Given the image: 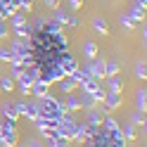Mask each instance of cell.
<instances>
[{
    "mask_svg": "<svg viewBox=\"0 0 147 147\" xmlns=\"http://www.w3.org/2000/svg\"><path fill=\"white\" fill-rule=\"evenodd\" d=\"M119 71H121V67H119L116 62H105V78H109V76H119Z\"/></svg>",
    "mask_w": 147,
    "mask_h": 147,
    "instance_id": "cell-21",
    "label": "cell"
},
{
    "mask_svg": "<svg viewBox=\"0 0 147 147\" xmlns=\"http://www.w3.org/2000/svg\"><path fill=\"white\" fill-rule=\"evenodd\" d=\"M7 5H12L14 10H22V12H31L33 10L31 0H7Z\"/></svg>",
    "mask_w": 147,
    "mask_h": 147,
    "instance_id": "cell-13",
    "label": "cell"
},
{
    "mask_svg": "<svg viewBox=\"0 0 147 147\" xmlns=\"http://www.w3.org/2000/svg\"><path fill=\"white\" fill-rule=\"evenodd\" d=\"M131 123H133V126H142V128H145V114H142V112H135V114L131 116Z\"/></svg>",
    "mask_w": 147,
    "mask_h": 147,
    "instance_id": "cell-29",
    "label": "cell"
},
{
    "mask_svg": "<svg viewBox=\"0 0 147 147\" xmlns=\"http://www.w3.org/2000/svg\"><path fill=\"white\" fill-rule=\"evenodd\" d=\"M0 3H3V5H7V0H0Z\"/></svg>",
    "mask_w": 147,
    "mask_h": 147,
    "instance_id": "cell-39",
    "label": "cell"
},
{
    "mask_svg": "<svg viewBox=\"0 0 147 147\" xmlns=\"http://www.w3.org/2000/svg\"><path fill=\"white\" fill-rule=\"evenodd\" d=\"M17 83H19V90H22L24 95H31V83H33L31 76H26V74H24V76L17 78Z\"/></svg>",
    "mask_w": 147,
    "mask_h": 147,
    "instance_id": "cell-16",
    "label": "cell"
},
{
    "mask_svg": "<svg viewBox=\"0 0 147 147\" xmlns=\"http://www.w3.org/2000/svg\"><path fill=\"white\" fill-rule=\"evenodd\" d=\"M31 147H43V145H40L38 140H33V142H31Z\"/></svg>",
    "mask_w": 147,
    "mask_h": 147,
    "instance_id": "cell-38",
    "label": "cell"
},
{
    "mask_svg": "<svg viewBox=\"0 0 147 147\" xmlns=\"http://www.w3.org/2000/svg\"><path fill=\"white\" fill-rule=\"evenodd\" d=\"M3 38H7V26H5V22L0 19V40Z\"/></svg>",
    "mask_w": 147,
    "mask_h": 147,
    "instance_id": "cell-34",
    "label": "cell"
},
{
    "mask_svg": "<svg viewBox=\"0 0 147 147\" xmlns=\"http://www.w3.org/2000/svg\"><path fill=\"white\" fill-rule=\"evenodd\" d=\"M93 29H95L97 33L107 36V33H109V24H107V19H102V17H93Z\"/></svg>",
    "mask_w": 147,
    "mask_h": 147,
    "instance_id": "cell-15",
    "label": "cell"
},
{
    "mask_svg": "<svg viewBox=\"0 0 147 147\" xmlns=\"http://www.w3.org/2000/svg\"><path fill=\"white\" fill-rule=\"evenodd\" d=\"M52 22H55V24H59L62 29H64V26L69 24V14L64 12V10H59V7H57V10H55V17H52Z\"/></svg>",
    "mask_w": 147,
    "mask_h": 147,
    "instance_id": "cell-20",
    "label": "cell"
},
{
    "mask_svg": "<svg viewBox=\"0 0 147 147\" xmlns=\"http://www.w3.org/2000/svg\"><path fill=\"white\" fill-rule=\"evenodd\" d=\"M24 71H26L24 64H17V62H12V64H10V76H12L14 81L19 78V76H24Z\"/></svg>",
    "mask_w": 147,
    "mask_h": 147,
    "instance_id": "cell-23",
    "label": "cell"
},
{
    "mask_svg": "<svg viewBox=\"0 0 147 147\" xmlns=\"http://www.w3.org/2000/svg\"><path fill=\"white\" fill-rule=\"evenodd\" d=\"M88 71H90V76H93L95 81H102L105 78V62L102 59H90V64H88Z\"/></svg>",
    "mask_w": 147,
    "mask_h": 147,
    "instance_id": "cell-5",
    "label": "cell"
},
{
    "mask_svg": "<svg viewBox=\"0 0 147 147\" xmlns=\"http://www.w3.org/2000/svg\"><path fill=\"white\" fill-rule=\"evenodd\" d=\"M135 76L140 78V81H145V78H147V67H145V59H140V62L135 64Z\"/></svg>",
    "mask_w": 147,
    "mask_h": 147,
    "instance_id": "cell-28",
    "label": "cell"
},
{
    "mask_svg": "<svg viewBox=\"0 0 147 147\" xmlns=\"http://www.w3.org/2000/svg\"><path fill=\"white\" fill-rule=\"evenodd\" d=\"M36 109H38V116H45V119H64V116L71 114L59 100H55L50 95L36 97Z\"/></svg>",
    "mask_w": 147,
    "mask_h": 147,
    "instance_id": "cell-1",
    "label": "cell"
},
{
    "mask_svg": "<svg viewBox=\"0 0 147 147\" xmlns=\"http://www.w3.org/2000/svg\"><path fill=\"white\" fill-rule=\"evenodd\" d=\"M121 107V95H116V93H105V109L107 112H114V109Z\"/></svg>",
    "mask_w": 147,
    "mask_h": 147,
    "instance_id": "cell-7",
    "label": "cell"
},
{
    "mask_svg": "<svg viewBox=\"0 0 147 147\" xmlns=\"http://www.w3.org/2000/svg\"><path fill=\"white\" fill-rule=\"evenodd\" d=\"M0 147H3V142H0Z\"/></svg>",
    "mask_w": 147,
    "mask_h": 147,
    "instance_id": "cell-41",
    "label": "cell"
},
{
    "mask_svg": "<svg viewBox=\"0 0 147 147\" xmlns=\"http://www.w3.org/2000/svg\"><path fill=\"white\" fill-rule=\"evenodd\" d=\"M7 19H10V24H12V29H14V26H22V24H26V22H29V19H26V17L19 12V10H17L12 17H7Z\"/></svg>",
    "mask_w": 147,
    "mask_h": 147,
    "instance_id": "cell-26",
    "label": "cell"
},
{
    "mask_svg": "<svg viewBox=\"0 0 147 147\" xmlns=\"http://www.w3.org/2000/svg\"><path fill=\"white\" fill-rule=\"evenodd\" d=\"M90 138H93V131H90V128H88L86 123H78V126H76V133H74V140L86 145V142L90 140Z\"/></svg>",
    "mask_w": 147,
    "mask_h": 147,
    "instance_id": "cell-6",
    "label": "cell"
},
{
    "mask_svg": "<svg viewBox=\"0 0 147 147\" xmlns=\"http://www.w3.org/2000/svg\"><path fill=\"white\" fill-rule=\"evenodd\" d=\"M67 3H69V7H71L74 12H76V10H81V7H83V0H67Z\"/></svg>",
    "mask_w": 147,
    "mask_h": 147,
    "instance_id": "cell-33",
    "label": "cell"
},
{
    "mask_svg": "<svg viewBox=\"0 0 147 147\" xmlns=\"http://www.w3.org/2000/svg\"><path fill=\"white\" fill-rule=\"evenodd\" d=\"M48 83H43V81L38 78V81H33L31 83V95H36V97H43V95H48Z\"/></svg>",
    "mask_w": 147,
    "mask_h": 147,
    "instance_id": "cell-12",
    "label": "cell"
},
{
    "mask_svg": "<svg viewBox=\"0 0 147 147\" xmlns=\"http://www.w3.org/2000/svg\"><path fill=\"white\" fill-rule=\"evenodd\" d=\"M67 26H71V29H78V26H81V19H78L76 14H69V24H67Z\"/></svg>",
    "mask_w": 147,
    "mask_h": 147,
    "instance_id": "cell-32",
    "label": "cell"
},
{
    "mask_svg": "<svg viewBox=\"0 0 147 147\" xmlns=\"http://www.w3.org/2000/svg\"><path fill=\"white\" fill-rule=\"evenodd\" d=\"M45 5L52 7V10H57V7H59V0H45Z\"/></svg>",
    "mask_w": 147,
    "mask_h": 147,
    "instance_id": "cell-36",
    "label": "cell"
},
{
    "mask_svg": "<svg viewBox=\"0 0 147 147\" xmlns=\"http://www.w3.org/2000/svg\"><path fill=\"white\" fill-rule=\"evenodd\" d=\"M0 123H3V121H0Z\"/></svg>",
    "mask_w": 147,
    "mask_h": 147,
    "instance_id": "cell-43",
    "label": "cell"
},
{
    "mask_svg": "<svg viewBox=\"0 0 147 147\" xmlns=\"http://www.w3.org/2000/svg\"><path fill=\"white\" fill-rule=\"evenodd\" d=\"M57 83H59V88H62V93H67V95H69V93H74V90L78 88V83H76V81H74L71 76H64V78H59Z\"/></svg>",
    "mask_w": 147,
    "mask_h": 147,
    "instance_id": "cell-10",
    "label": "cell"
},
{
    "mask_svg": "<svg viewBox=\"0 0 147 147\" xmlns=\"http://www.w3.org/2000/svg\"><path fill=\"white\" fill-rule=\"evenodd\" d=\"M119 24H121V26H126V29H135V22H133L131 17H128V14H126V17L121 14V19H119Z\"/></svg>",
    "mask_w": 147,
    "mask_h": 147,
    "instance_id": "cell-31",
    "label": "cell"
},
{
    "mask_svg": "<svg viewBox=\"0 0 147 147\" xmlns=\"http://www.w3.org/2000/svg\"><path fill=\"white\" fill-rule=\"evenodd\" d=\"M17 119H19V114H17L14 105H3V121H10V123H17Z\"/></svg>",
    "mask_w": 147,
    "mask_h": 147,
    "instance_id": "cell-11",
    "label": "cell"
},
{
    "mask_svg": "<svg viewBox=\"0 0 147 147\" xmlns=\"http://www.w3.org/2000/svg\"><path fill=\"white\" fill-rule=\"evenodd\" d=\"M59 67H62V71H64V76H71L74 71L78 69V62H76V57H74V55L69 52V50H64L62 55H59Z\"/></svg>",
    "mask_w": 147,
    "mask_h": 147,
    "instance_id": "cell-3",
    "label": "cell"
},
{
    "mask_svg": "<svg viewBox=\"0 0 147 147\" xmlns=\"http://www.w3.org/2000/svg\"><path fill=\"white\" fill-rule=\"evenodd\" d=\"M78 102H81V109H95V100H93V95H88V93H83L78 97Z\"/></svg>",
    "mask_w": 147,
    "mask_h": 147,
    "instance_id": "cell-22",
    "label": "cell"
},
{
    "mask_svg": "<svg viewBox=\"0 0 147 147\" xmlns=\"http://www.w3.org/2000/svg\"><path fill=\"white\" fill-rule=\"evenodd\" d=\"M14 90V78L7 74V76H0V93H12Z\"/></svg>",
    "mask_w": 147,
    "mask_h": 147,
    "instance_id": "cell-17",
    "label": "cell"
},
{
    "mask_svg": "<svg viewBox=\"0 0 147 147\" xmlns=\"http://www.w3.org/2000/svg\"><path fill=\"white\" fill-rule=\"evenodd\" d=\"M12 59H14V55H12V50H7V48H5V50H0V62L10 64Z\"/></svg>",
    "mask_w": 147,
    "mask_h": 147,
    "instance_id": "cell-30",
    "label": "cell"
},
{
    "mask_svg": "<svg viewBox=\"0 0 147 147\" xmlns=\"http://www.w3.org/2000/svg\"><path fill=\"white\" fill-rule=\"evenodd\" d=\"M135 107H138V112L145 114V109H147V90H145V88L135 93Z\"/></svg>",
    "mask_w": 147,
    "mask_h": 147,
    "instance_id": "cell-14",
    "label": "cell"
},
{
    "mask_svg": "<svg viewBox=\"0 0 147 147\" xmlns=\"http://www.w3.org/2000/svg\"><path fill=\"white\" fill-rule=\"evenodd\" d=\"M14 109H17V114H19V116H26L29 121H33V119L38 116L36 102H17V105H14Z\"/></svg>",
    "mask_w": 147,
    "mask_h": 147,
    "instance_id": "cell-4",
    "label": "cell"
},
{
    "mask_svg": "<svg viewBox=\"0 0 147 147\" xmlns=\"http://www.w3.org/2000/svg\"><path fill=\"white\" fill-rule=\"evenodd\" d=\"M135 7H142V10H145V7H147V0H135Z\"/></svg>",
    "mask_w": 147,
    "mask_h": 147,
    "instance_id": "cell-37",
    "label": "cell"
},
{
    "mask_svg": "<svg viewBox=\"0 0 147 147\" xmlns=\"http://www.w3.org/2000/svg\"><path fill=\"white\" fill-rule=\"evenodd\" d=\"M48 147H52V145H50V142H48Z\"/></svg>",
    "mask_w": 147,
    "mask_h": 147,
    "instance_id": "cell-40",
    "label": "cell"
},
{
    "mask_svg": "<svg viewBox=\"0 0 147 147\" xmlns=\"http://www.w3.org/2000/svg\"><path fill=\"white\" fill-rule=\"evenodd\" d=\"M64 107H67L69 109V112H78V109H81V102H78V97L76 95H67V105H64Z\"/></svg>",
    "mask_w": 147,
    "mask_h": 147,
    "instance_id": "cell-24",
    "label": "cell"
},
{
    "mask_svg": "<svg viewBox=\"0 0 147 147\" xmlns=\"http://www.w3.org/2000/svg\"><path fill=\"white\" fill-rule=\"evenodd\" d=\"M14 147H19V145H14Z\"/></svg>",
    "mask_w": 147,
    "mask_h": 147,
    "instance_id": "cell-42",
    "label": "cell"
},
{
    "mask_svg": "<svg viewBox=\"0 0 147 147\" xmlns=\"http://www.w3.org/2000/svg\"><path fill=\"white\" fill-rule=\"evenodd\" d=\"M0 19H7V5H3V3H0Z\"/></svg>",
    "mask_w": 147,
    "mask_h": 147,
    "instance_id": "cell-35",
    "label": "cell"
},
{
    "mask_svg": "<svg viewBox=\"0 0 147 147\" xmlns=\"http://www.w3.org/2000/svg\"><path fill=\"white\" fill-rule=\"evenodd\" d=\"M14 36L17 38H22V40H31V36H33V24H22V26H14Z\"/></svg>",
    "mask_w": 147,
    "mask_h": 147,
    "instance_id": "cell-8",
    "label": "cell"
},
{
    "mask_svg": "<svg viewBox=\"0 0 147 147\" xmlns=\"http://www.w3.org/2000/svg\"><path fill=\"white\" fill-rule=\"evenodd\" d=\"M128 17H131L135 24H140V22H145V10H142V7H135V5H133V10H131V14H128Z\"/></svg>",
    "mask_w": 147,
    "mask_h": 147,
    "instance_id": "cell-25",
    "label": "cell"
},
{
    "mask_svg": "<svg viewBox=\"0 0 147 147\" xmlns=\"http://www.w3.org/2000/svg\"><path fill=\"white\" fill-rule=\"evenodd\" d=\"M0 142H3V147L19 145V133H17L14 123H10V121H3V123H0Z\"/></svg>",
    "mask_w": 147,
    "mask_h": 147,
    "instance_id": "cell-2",
    "label": "cell"
},
{
    "mask_svg": "<svg viewBox=\"0 0 147 147\" xmlns=\"http://www.w3.org/2000/svg\"><path fill=\"white\" fill-rule=\"evenodd\" d=\"M121 135H123V140H135V138H138L135 126L133 123H126V128H121Z\"/></svg>",
    "mask_w": 147,
    "mask_h": 147,
    "instance_id": "cell-27",
    "label": "cell"
},
{
    "mask_svg": "<svg viewBox=\"0 0 147 147\" xmlns=\"http://www.w3.org/2000/svg\"><path fill=\"white\" fill-rule=\"evenodd\" d=\"M100 123H102V114H100V112H95V109H88V121H86V126L95 133L97 128H100Z\"/></svg>",
    "mask_w": 147,
    "mask_h": 147,
    "instance_id": "cell-9",
    "label": "cell"
},
{
    "mask_svg": "<svg viewBox=\"0 0 147 147\" xmlns=\"http://www.w3.org/2000/svg\"><path fill=\"white\" fill-rule=\"evenodd\" d=\"M83 55H86L88 59H95L97 57V43L95 40H86L83 43Z\"/></svg>",
    "mask_w": 147,
    "mask_h": 147,
    "instance_id": "cell-18",
    "label": "cell"
},
{
    "mask_svg": "<svg viewBox=\"0 0 147 147\" xmlns=\"http://www.w3.org/2000/svg\"><path fill=\"white\" fill-rule=\"evenodd\" d=\"M109 93H116V95H121L123 93V83H121V78L119 76H109Z\"/></svg>",
    "mask_w": 147,
    "mask_h": 147,
    "instance_id": "cell-19",
    "label": "cell"
}]
</instances>
